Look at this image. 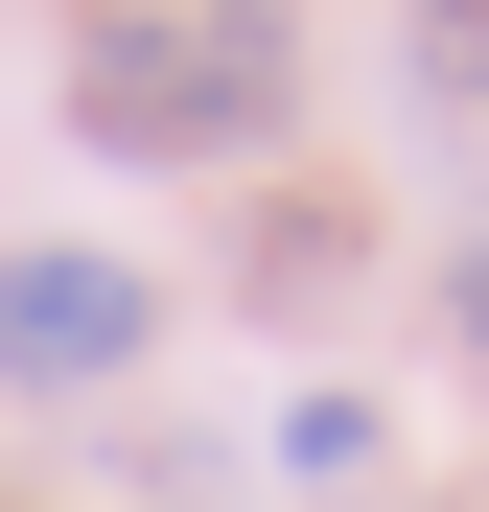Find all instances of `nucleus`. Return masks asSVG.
Wrapping results in <instances>:
<instances>
[{
  "mask_svg": "<svg viewBox=\"0 0 489 512\" xmlns=\"http://www.w3.org/2000/svg\"><path fill=\"white\" fill-rule=\"evenodd\" d=\"M163 350V280H117V256H0V373L24 396H94Z\"/></svg>",
  "mask_w": 489,
  "mask_h": 512,
  "instance_id": "nucleus-2",
  "label": "nucleus"
},
{
  "mask_svg": "<svg viewBox=\"0 0 489 512\" xmlns=\"http://www.w3.org/2000/svg\"><path fill=\"white\" fill-rule=\"evenodd\" d=\"M420 70H443V94H489V0H420Z\"/></svg>",
  "mask_w": 489,
  "mask_h": 512,
  "instance_id": "nucleus-3",
  "label": "nucleus"
},
{
  "mask_svg": "<svg viewBox=\"0 0 489 512\" xmlns=\"http://www.w3.org/2000/svg\"><path fill=\"white\" fill-rule=\"evenodd\" d=\"M466 326H489V256H466Z\"/></svg>",
  "mask_w": 489,
  "mask_h": 512,
  "instance_id": "nucleus-4",
  "label": "nucleus"
},
{
  "mask_svg": "<svg viewBox=\"0 0 489 512\" xmlns=\"http://www.w3.org/2000/svg\"><path fill=\"white\" fill-rule=\"evenodd\" d=\"M70 117H94L117 163H257L303 117V24L280 0H140V24H94Z\"/></svg>",
  "mask_w": 489,
  "mask_h": 512,
  "instance_id": "nucleus-1",
  "label": "nucleus"
}]
</instances>
